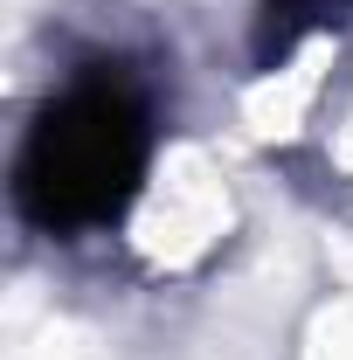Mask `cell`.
<instances>
[{
  "mask_svg": "<svg viewBox=\"0 0 353 360\" xmlns=\"http://www.w3.org/2000/svg\"><path fill=\"white\" fill-rule=\"evenodd\" d=\"M153 160V111L125 77H77L56 90L14 160V208L49 236H84L125 215Z\"/></svg>",
  "mask_w": 353,
  "mask_h": 360,
  "instance_id": "1",
  "label": "cell"
},
{
  "mask_svg": "<svg viewBox=\"0 0 353 360\" xmlns=\"http://www.w3.org/2000/svg\"><path fill=\"white\" fill-rule=\"evenodd\" d=\"M353 14V0H264V14H257V56H284V49L312 35V28H326V21H340Z\"/></svg>",
  "mask_w": 353,
  "mask_h": 360,
  "instance_id": "2",
  "label": "cell"
}]
</instances>
